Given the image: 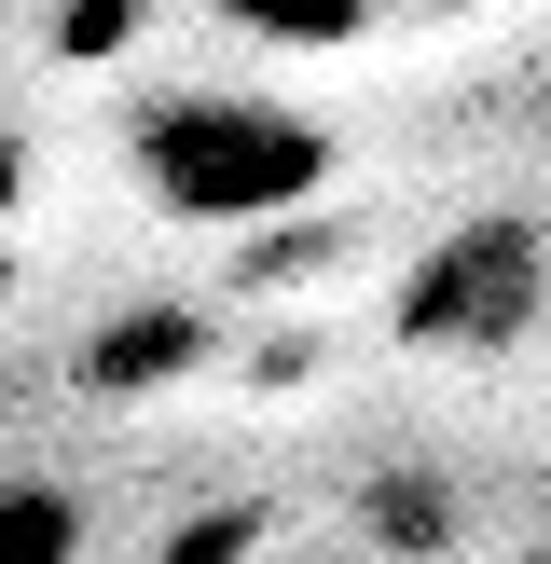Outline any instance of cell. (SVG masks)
<instances>
[{
    "label": "cell",
    "instance_id": "cell-1",
    "mask_svg": "<svg viewBox=\"0 0 551 564\" xmlns=\"http://www.w3.org/2000/svg\"><path fill=\"white\" fill-rule=\"evenodd\" d=\"M317 124L303 110H262V97H165L138 110V180L165 193L180 220H276L317 193Z\"/></svg>",
    "mask_w": 551,
    "mask_h": 564
},
{
    "label": "cell",
    "instance_id": "cell-2",
    "mask_svg": "<svg viewBox=\"0 0 551 564\" xmlns=\"http://www.w3.org/2000/svg\"><path fill=\"white\" fill-rule=\"evenodd\" d=\"M538 303H551V248L523 235V220H468V235H441L428 262H413L400 345H428V358H496V345L538 330Z\"/></svg>",
    "mask_w": 551,
    "mask_h": 564
},
{
    "label": "cell",
    "instance_id": "cell-3",
    "mask_svg": "<svg viewBox=\"0 0 551 564\" xmlns=\"http://www.w3.org/2000/svg\"><path fill=\"white\" fill-rule=\"evenodd\" d=\"M220 28H248V42H303V55H331V42H358V28H372V0H220Z\"/></svg>",
    "mask_w": 551,
    "mask_h": 564
},
{
    "label": "cell",
    "instance_id": "cell-4",
    "mask_svg": "<svg viewBox=\"0 0 551 564\" xmlns=\"http://www.w3.org/2000/svg\"><path fill=\"white\" fill-rule=\"evenodd\" d=\"M42 551L69 564V510H42V496H14V564H42Z\"/></svg>",
    "mask_w": 551,
    "mask_h": 564
},
{
    "label": "cell",
    "instance_id": "cell-5",
    "mask_svg": "<svg viewBox=\"0 0 551 564\" xmlns=\"http://www.w3.org/2000/svg\"><path fill=\"white\" fill-rule=\"evenodd\" d=\"M413 14H468V0H413Z\"/></svg>",
    "mask_w": 551,
    "mask_h": 564
}]
</instances>
